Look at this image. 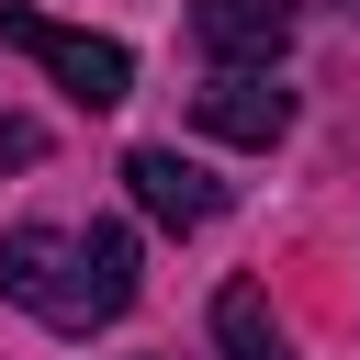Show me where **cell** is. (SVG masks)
<instances>
[{
  "label": "cell",
  "mask_w": 360,
  "mask_h": 360,
  "mask_svg": "<svg viewBox=\"0 0 360 360\" xmlns=\"http://www.w3.org/2000/svg\"><path fill=\"white\" fill-rule=\"evenodd\" d=\"M292 22H304V0H191V45L214 68H270L292 45Z\"/></svg>",
  "instance_id": "5b68a950"
},
{
  "label": "cell",
  "mask_w": 360,
  "mask_h": 360,
  "mask_svg": "<svg viewBox=\"0 0 360 360\" xmlns=\"http://www.w3.org/2000/svg\"><path fill=\"white\" fill-rule=\"evenodd\" d=\"M124 191H135V214L169 225V236H202V225L225 214V180H214L202 158H180V146H135V158H124Z\"/></svg>",
  "instance_id": "3957f363"
},
{
  "label": "cell",
  "mask_w": 360,
  "mask_h": 360,
  "mask_svg": "<svg viewBox=\"0 0 360 360\" xmlns=\"http://www.w3.org/2000/svg\"><path fill=\"white\" fill-rule=\"evenodd\" d=\"M349 11H360V0H349Z\"/></svg>",
  "instance_id": "ba28073f"
},
{
  "label": "cell",
  "mask_w": 360,
  "mask_h": 360,
  "mask_svg": "<svg viewBox=\"0 0 360 360\" xmlns=\"http://www.w3.org/2000/svg\"><path fill=\"white\" fill-rule=\"evenodd\" d=\"M214 360H292V338H281V315H270L259 281H225L214 292Z\"/></svg>",
  "instance_id": "8992f818"
},
{
  "label": "cell",
  "mask_w": 360,
  "mask_h": 360,
  "mask_svg": "<svg viewBox=\"0 0 360 360\" xmlns=\"http://www.w3.org/2000/svg\"><path fill=\"white\" fill-rule=\"evenodd\" d=\"M0 45L11 56H34L79 112H112L124 90H135V56L112 45V34H79V22H45V11H22V0H0Z\"/></svg>",
  "instance_id": "7a4b0ae2"
},
{
  "label": "cell",
  "mask_w": 360,
  "mask_h": 360,
  "mask_svg": "<svg viewBox=\"0 0 360 360\" xmlns=\"http://www.w3.org/2000/svg\"><path fill=\"white\" fill-rule=\"evenodd\" d=\"M0 292L56 326V338H90L135 304V236L124 225H11L0 248Z\"/></svg>",
  "instance_id": "6da1fadb"
},
{
  "label": "cell",
  "mask_w": 360,
  "mask_h": 360,
  "mask_svg": "<svg viewBox=\"0 0 360 360\" xmlns=\"http://www.w3.org/2000/svg\"><path fill=\"white\" fill-rule=\"evenodd\" d=\"M191 124L225 135V146H281V135H292V90H281L270 68H214V79L191 90Z\"/></svg>",
  "instance_id": "277c9868"
},
{
  "label": "cell",
  "mask_w": 360,
  "mask_h": 360,
  "mask_svg": "<svg viewBox=\"0 0 360 360\" xmlns=\"http://www.w3.org/2000/svg\"><path fill=\"white\" fill-rule=\"evenodd\" d=\"M34 158H45V135H34V124L0 101V180H11V169H34Z\"/></svg>",
  "instance_id": "52a82bcc"
}]
</instances>
